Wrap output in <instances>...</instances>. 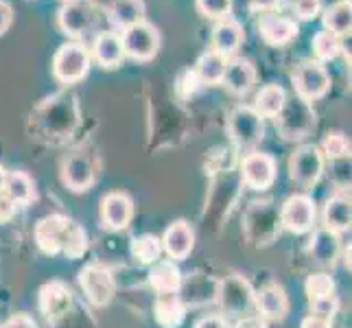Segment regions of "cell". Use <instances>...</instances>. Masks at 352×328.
I'll list each match as a JSON object with an SVG mask.
<instances>
[{
  "label": "cell",
  "mask_w": 352,
  "mask_h": 328,
  "mask_svg": "<svg viewBox=\"0 0 352 328\" xmlns=\"http://www.w3.org/2000/svg\"><path fill=\"white\" fill-rule=\"evenodd\" d=\"M99 22V9L90 0H68L57 11V24L68 38H88Z\"/></svg>",
  "instance_id": "cell-1"
},
{
  "label": "cell",
  "mask_w": 352,
  "mask_h": 328,
  "mask_svg": "<svg viewBox=\"0 0 352 328\" xmlns=\"http://www.w3.org/2000/svg\"><path fill=\"white\" fill-rule=\"evenodd\" d=\"M276 125L287 140H302L307 138L315 127V112L309 101L300 99L296 94L294 99H287L280 114L276 116Z\"/></svg>",
  "instance_id": "cell-2"
},
{
  "label": "cell",
  "mask_w": 352,
  "mask_h": 328,
  "mask_svg": "<svg viewBox=\"0 0 352 328\" xmlns=\"http://www.w3.org/2000/svg\"><path fill=\"white\" fill-rule=\"evenodd\" d=\"M90 70V51L81 42H70L57 48L53 57V77L59 83H77Z\"/></svg>",
  "instance_id": "cell-3"
},
{
  "label": "cell",
  "mask_w": 352,
  "mask_h": 328,
  "mask_svg": "<svg viewBox=\"0 0 352 328\" xmlns=\"http://www.w3.org/2000/svg\"><path fill=\"white\" fill-rule=\"evenodd\" d=\"M123 51L136 62H149L160 51V33L149 22H136L123 31Z\"/></svg>",
  "instance_id": "cell-4"
},
{
  "label": "cell",
  "mask_w": 352,
  "mask_h": 328,
  "mask_svg": "<svg viewBox=\"0 0 352 328\" xmlns=\"http://www.w3.org/2000/svg\"><path fill=\"white\" fill-rule=\"evenodd\" d=\"M280 230V217H278L272 201H254L245 215V232L252 243L267 245L272 243Z\"/></svg>",
  "instance_id": "cell-5"
},
{
  "label": "cell",
  "mask_w": 352,
  "mask_h": 328,
  "mask_svg": "<svg viewBox=\"0 0 352 328\" xmlns=\"http://www.w3.org/2000/svg\"><path fill=\"white\" fill-rule=\"evenodd\" d=\"M228 131H230V138H232L239 147H254V144H258L263 140V133H265L263 116L254 107L239 105L230 112Z\"/></svg>",
  "instance_id": "cell-6"
},
{
  "label": "cell",
  "mask_w": 352,
  "mask_h": 328,
  "mask_svg": "<svg viewBox=\"0 0 352 328\" xmlns=\"http://www.w3.org/2000/svg\"><path fill=\"white\" fill-rule=\"evenodd\" d=\"M322 171H324V155L320 147H315V144H302L300 149L294 151V155H291V160H289L291 179L298 182V184L305 188L318 184Z\"/></svg>",
  "instance_id": "cell-7"
},
{
  "label": "cell",
  "mask_w": 352,
  "mask_h": 328,
  "mask_svg": "<svg viewBox=\"0 0 352 328\" xmlns=\"http://www.w3.org/2000/svg\"><path fill=\"white\" fill-rule=\"evenodd\" d=\"M42 125L53 136H66L77 125V105L75 99L68 96H55L40 109Z\"/></svg>",
  "instance_id": "cell-8"
},
{
  "label": "cell",
  "mask_w": 352,
  "mask_h": 328,
  "mask_svg": "<svg viewBox=\"0 0 352 328\" xmlns=\"http://www.w3.org/2000/svg\"><path fill=\"white\" fill-rule=\"evenodd\" d=\"M79 285L83 289V294L88 296V300L96 307L110 305V300L114 298V276L112 272L103 265H88L79 272Z\"/></svg>",
  "instance_id": "cell-9"
},
{
  "label": "cell",
  "mask_w": 352,
  "mask_h": 328,
  "mask_svg": "<svg viewBox=\"0 0 352 328\" xmlns=\"http://www.w3.org/2000/svg\"><path fill=\"white\" fill-rule=\"evenodd\" d=\"M331 88V77L326 68L320 62H305L300 64L294 72V90L300 99L315 101L329 92Z\"/></svg>",
  "instance_id": "cell-10"
},
{
  "label": "cell",
  "mask_w": 352,
  "mask_h": 328,
  "mask_svg": "<svg viewBox=\"0 0 352 328\" xmlns=\"http://www.w3.org/2000/svg\"><path fill=\"white\" fill-rule=\"evenodd\" d=\"M217 296H219L223 309L228 315H245L256 309V298L250 283L241 276H230L217 287Z\"/></svg>",
  "instance_id": "cell-11"
},
{
  "label": "cell",
  "mask_w": 352,
  "mask_h": 328,
  "mask_svg": "<svg viewBox=\"0 0 352 328\" xmlns=\"http://www.w3.org/2000/svg\"><path fill=\"white\" fill-rule=\"evenodd\" d=\"M241 179L254 190H265L276 179V160L270 153L252 151L241 162Z\"/></svg>",
  "instance_id": "cell-12"
},
{
  "label": "cell",
  "mask_w": 352,
  "mask_h": 328,
  "mask_svg": "<svg viewBox=\"0 0 352 328\" xmlns=\"http://www.w3.org/2000/svg\"><path fill=\"white\" fill-rule=\"evenodd\" d=\"M280 223L289 232L305 234L315 223V204L309 195H291L280 208Z\"/></svg>",
  "instance_id": "cell-13"
},
{
  "label": "cell",
  "mask_w": 352,
  "mask_h": 328,
  "mask_svg": "<svg viewBox=\"0 0 352 328\" xmlns=\"http://www.w3.org/2000/svg\"><path fill=\"white\" fill-rule=\"evenodd\" d=\"M70 305H72V296L64 283L53 281L40 289V309L48 322H59L64 315H68Z\"/></svg>",
  "instance_id": "cell-14"
},
{
  "label": "cell",
  "mask_w": 352,
  "mask_h": 328,
  "mask_svg": "<svg viewBox=\"0 0 352 328\" xmlns=\"http://www.w3.org/2000/svg\"><path fill=\"white\" fill-rule=\"evenodd\" d=\"M133 217V204L125 193H107L101 199V219L107 230H125Z\"/></svg>",
  "instance_id": "cell-15"
},
{
  "label": "cell",
  "mask_w": 352,
  "mask_h": 328,
  "mask_svg": "<svg viewBox=\"0 0 352 328\" xmlns=\"http://www.w3.org/2000/svg\"><path fill=\"white\" fill-rule=\"evenodd\" d=\"M70 219L64 215H51L44 217L42 221L35 226V241L44 254H59L62 252V241L66 234V228Z\"/></svg>",
  "instance_id": "cell-16"
},
{
  "label": "cell",
  "mask_w": 352,
  "mask_h": 328,
  "mask_svg": "<svg viewBox=\"0 0 352 328\" xmlns=\"http://www.w3.org/2000/svg\"><path fill=\"white\" fill-rule=\"evenodd\" d=\"M258 31L263 35V40L270 46H285L291 40H296L298 35V24L296 20L278 16V14H263L258 22Z\"/></svg>",
  "instance_id": "cell-17"
},
{
  "label": "cell",
  "mask_w": 352,
  "mask_h": 328,
  "mask_svg": "<svg viewBox=\"0 0 352 328\" xmlns=\"http://www.w3.org/2000/svg\"><path fill=\"white\" fill-rule=\"evenodd\" d=\"M62 177H64V184L70 190H75V193L88 190L94 182V164L86 153H75L64 162Z\"/></svg>",
  "instance_id": "cell-18"
},
{
  "label": "cell",
  "mask_w": 352,
  "mask_h": 328,
  "mask_svg": "<svg viewBox=\"0 0 352 328\" xmlns=\"http://www.w3.org/2000/svg\"><path fill=\"white\" fill-rule=\"evenodd\" d=\"M92 55L99 62L101 68H118L125 59L123 51V42H120V35L114 31H103L94 38L92 42Z\"/></svg>",
  "instance_id": "cell-19"
},
{
  "label": "cell",
  "mask_w": 352,
  "mask_h": 328,
  "mask_svg": "<svg viewBox=\"0 0 352 328\" xmlns=\"http://www.w3.org/2000/svg\"><path fill=\"white\" fill-rule=\"evenodd\" d=\"M160 241H162V250L173 261H182L188 256L192 245H195V234H192V230L186 221H175L173 226L166 228V232Z\"/></svg>",
  "instance_id": "cell-20"
},
{
  "label": "cell",
  "mask_w": 352,
  "mask_h": 328,
  "mask_svg": "<svg viewBox=\"0 0 352 328\" xmlns=\"http://www.w3.org/2000/svg\"><path fill=\"white\" fill-rule=\"evenodd\" d=\"M254 81H256V68L252 66L250 59H243V57H236L230 62L228 59V66H226V75H223V81L226 88L236 94V96H243L248 94L254 86Z\"/></svg>",
  "instance_id": "cell-21"
},
{
  "label": "cell",
  "mask_w": 352,
  "mask_h": 328,
  "mask_svg": "<svg viewBox=\"0 0 352 328\" xmlns=\"http://www.w3.org/2000/svg\"><path fill=\"white\" fill-rule=\"evenodd\" d=\"M243 40H245V35H243V27L236 20L226 18L217 22L212 31V48L217 53H221L223 57H232L239 51Z\"/></svg>",
  "instance_id": "cell-22"
},
{
  "label": "cell",
  "mask_w": 352,
  "mask_h": 328,
  "mask_svg": "<svg viewBox=\"0 0 352 328\" xmlns=\"http://www.w3.org/2000/svg\"><path fill=\"white\" fill-rule=\"evenodd\" d=\"M350 219H352V210H350V195L346 193H337L333 195L324 206V228L333 234L344 232V230L350 228Z\"/></svg>",
  "instance_id": "cell-23"
},
{
  "label": "cell",
  "mask_w": 352,
  "mask_h": 328,
  "mask_svg": "<svg viewBox=\"0 0 352 328\" xmlns=\"http://www.w3.org/2000/svg\"><path fill=\"white\" fill-rule=\"evenodd\" d=\"M256 307L261 309V315L265 320H285L289 311V298L283 287L278 285H267L261 296L256 298Z\"/></svg>",
  "instance_id": "cell-24"
},
{
  "label": "cell",
  "mask_w": 352,
  "mask_h": 328,
  "mask_svg": "<svg viewBox=\"0 0 352 328\" xmlns=\"http://www.w3.org/2000/svg\"><path fill=\"white\" fill-rule=\"evenodd\" d=\"M149 283L160 296L177 294L182 287V272L173 261H155L149 272Z\"/></svg>",
  "instance_id": "cell-25"
},
{
  "label": "cell",
  "mask_w": 352,
  "mask_h": 328,
  "mask_svg": "<svg viewBox=\"0 0 352 328\" xmlns=\"http://www.w3.org/2000/svg\"><path fill=\"white\" fill-rule=\"evenodd\" d=\"M155 322L162 328H177L182 322H184V302H182L175 294H166L160 296L155 302Z\"/></svg>",
  "instance_id": "cell-26"
},
{
  "label": "cell",
  "mask_w": 352,
  "mask_h": 328,
  "mask_svg": "<svg viewBox=\"0 0 352 328\" xmlns=\"http://www.w3.org/2000/svg\"><path fill=\"white\" fill-rule=\"evenodd\" d=\"M107 14H110V20L116 27L125 31L131 24L144 20V3L142 0H112L110 7H107Z\"/></svg>",
  "instance_id": "cell-27"
},
{
  "label": "cell",
  "mask_w": 352,
  "mask_h": 328,
  "mask_svg": "<svg viewBox=\"0 0 352 328\" xmlns=\"http://www.w3.org/2000/svg\"><path fill=\"white\" fill-rule=\"evenodd\" d=\"M226 66H228V57L221 53H217L214 48L206 51L195 64V75L199 77L201 83H221L226 75Z\"/></svg>",
  "instance_id": "cell-28"
},
{
  "label": "cell",
  "mask_w": 352,
  "mask_h": 328,
  "mask_svg": "<svg viewBox=\"0 0 352 328\" xmlns=\"http://www.w3.org/2000/svg\"><path fill=\"white\" fill-rule=\"evenodd\" d=\"M287 94L285 90L278 86V83H270V86L261 88V92L256 94V103H254V109L267 118H276L280 114V109L285 107Z\"/></svg>",
  "instance_id": "cell-29"
},
{
  "label": "cell",
  "mask_w": 352,
  "mask_h": 328,
  "mask_svg": "<svg viewBox=\"0 0 352 328\" xmlns=\"http://www.w3.org/2000/svg\"><path fill=\"white\" fill-rule=\"evenodd\" d=\"M324 24L326 29L333 31L335 35H348L352 27V5L350 0H339L324 11Z\"/></svg>",
  "instance_id": "cell-30"
},
{
  "label": "cell",
  "mask_w": 352,
  "mask_h": 328,
  "mask_svg": "<svg viewBox=\"0 0 352 328\" xmlns=\"http://www.w3.org/2000/svg\"><path fill=\"white\" fill-rule=\"evenodd\" d=\"M311 254L315 256V261L322 263V265H333L337 259V252H339V243H337V234L329 232V230H318L311 239V245H309Z\"/></svg>",
  "instance_id": "cell-31"
},
{
  "label": "cell",
  "mask_w": 352,
  "mask_h": 328,
  "mask_svg": "<svg viewBox=\"0 0 352 328\" xmlns=\"http://www.w3.org/2000/svg\"><path fill=\"white\" fill-rule=\"evenodd\" d=\"M5 195L14 201V204H29L35 195V188H33V179L22 173V171H14V173H7L5 177V188H3Z\"/></svg>",
  "instance_id": "cell-32"
},
{
  "label": "cell",
  "mask_w": 352,
  "mask_h": 328,
  "mask_svg": "<svg viewBox=\"0 0 352 328\" xmlns=\"http://www.w3.org/2000/svg\"><path fill=\"white\" fill-rule=\"evenodd\" d=\"M131 254H133V259L140 261L142 265H153L155 261H160L162 241L155 234H140L131 241Z\"/></svg>",
  "instance_id": "cell-33"
},
{
  "label": "cell",
  "mask_w": 352,
  "mask_h": 328,
  "mask_svg": "<svg viewBox=\"0 0 352 328\" xmlns=\"http://www.w3.org/2000/svg\"><path fill=\"white\" fill-rule=\"evenodd\" d=\"M88 250V237H86V230H83L79 223L70 221L68 228H66V234H64V241H62V252L66 254L68 259L77 261L81 259L83 254Z\"/></svg>",
  "instance_id": "cell-34"
},
{
  "label": "cell",
  "mask_w": 352,
  "mask_h": 328,
  "mask_svg": "<svg viewBox=\"0 0 352 328\" xmlns=\"http://www.w3.org/2000/svg\"><path fill=\"white\" fill-rule=\"evenodd\" d=\"M313 51L322 62H331V59H335L339 53H342V38L329 29L318 31L313 38Z\"/></svg>",
  "instance_id": "cell-35"
},
{
  "label": "cell",
  "mask_w": 352,
  "mask_h": 328,
  "mask_svg": "<svg viewBox=\"0 0 352 328\" xmlns=\"http://www.w3.org/2000/svg\"><path fill=\"white\" fill-rule=\"evenodd\" d=\"M305 291H307V298L313 305V302H320V300L335 296V281L329 274H313L307 278Z\"/></svg>",
  "instance_id": "cell-36"
},
{
  "label": "cell",
  "mask_w": 352,
  "mask_h": 328,
  "mask_svg": "<svg viewBox=\"0 0 352 328\" xmlns=\"http://www.w3.org/2000/svg\"><path fill=\"white\" fill-rule=\"evenodd\" d=\"M322 149L329 160H344V157L350 155V142L342 131H329L324 138Z\"/></svg>",
  "instance_id": "cell-37"
},
{
  "label": "cell",
  "mask_w": 352,
  "mask_h": 328,
  "mask_svg": "<svg viewBox=\"0 0 352 328\" xmlns=\"http://www.w3.org/2000/svg\"><path fill=\"white\" fill-rule=\"evenodd\" d=\"M197 9L204 18L226 20L232 11V0H197Z\"/></svg>",
  "instance_id": "cell-38"
},
{
  "label": "cell",
  "mask_w": 352,
  "mask_h": 328,
  "mask_svg": "<svg viewBox=\"0 0 352 328\" xmlns=\"http://www.w3.org/2000/svg\"><path fill=\"white\" fill-rule=\"evenodd\" d=\"M199 88H201V81L195 75V70H184V72H182V77L177 81V92H179V96L188 99V96H192Z\"/></svg>",
  "instance_id": "cell-39"
},
{
  "label": "cell",
  "mask_w": 352,
  "mask_h": 328,
  "mask_svg": "<svg viewBox=\"0 0 352 328\" xmlns=\"http://www.w3.org/2000/svg\"><path fill=\"white\" fill-rule=\"evenodd\" d=\"M322 9V0H296L294 11L300 20H313L320 14Z\"/></svg>",
  "instance_id": "cell-40"
},
{
  "label": "cell",
  "mask_w": 352,
  "mask_h": 328,
  "mask_svg": "<svg viewBox=\"0 0 352 328\" xmlns=\"http://www.w3.org/2000/svg\"><path fill=\"white\" fill-rule=\"evenodd\" d=\"M313 311L315 315H320V318H326L331 320V315L337 311V298H326V300H320V302H313Z\"/></svg>",
  "instance_id": "cell-41"
},
{
  "label": "cell",
  "mask_w": 352,
  "mask_h": 328,
  "mask_svg": "<svg viewBox=\"0 0 352 328\" xmlns=\"http://www.w3.org/2000/svg\"><path fill=\"white\" fill-rule=\"evenodd\" d=\"M11 22H14V9L7 0H0V38L9 31Z\"/></svg>",
  "instance_id": "cell-42"
},
{
  "label": "cell",
  "mask_w": 352,
  "mask_h": 328,
  "mask_svg": "<svg viewBox=\"0 0 352 328\" xmlns=\"http://www.w3.org/2000/svg\"><path fill=\"white\" fill-rule=\"evenodd\" d=\"M14 212H16V204L11 201L5 193H0V223L9 221V219L14 217Z\"/></svg>",
  "instance_id": "cell-43"
},
{
  "label": "cell",
  "mask_w": 352,
  "mask_h": 328,
  "mask_svg": "<svg viewBox=\"0 0 352 328\" xmlns=\"http://www.w3.org/2000/svg\"><path fill=\"white\" fill-rule=\"evenodd\" d=\"M300 328H333V326H331V320L320 318V315H309V318L302 320Z\"/></svg>",
  "instance_id": "cell-44"
},
{
  "label": "cell",
  "mask_w": 352,
  "mask_h": 328,
  "mask_svg": "<svg viewBox=\"0 0 352 328\" xmlns=\"http://www.w3.org/2000/svg\"><path fill=\"white\" fill-rule=\"evenodd\" d=\"M195 328H230V326L226 324L223 318H219V315H208V318L199 320Z\"/></svg>",
  "instance_id": "cell-45"
},
{
  "label": "cell",
  "mask_w": 352,
  "mask_h": 328,
  "mask_svg": "<svg viewBox=\"0 0 352 328\" xmlns=\"http://www.w3.org/2000/svg\"><path fill=\"white\" fill-rule=\"evenodd\" d=\"M252 3H254V9L265 11V14H272L278 7V0H252Z\"/></svg>",
  "instance_id": "cell-46"
},
{
  "label": "cell",
  "mask_w": 352,
  "mask_h": 328,
  "mask_svg": "<svg viewBox=\"0 0 352 328\" xmlns=\"http://www.w3.org/2000/svg\"><path fill=\"white\" fill-rule=\"evenodd\" d=\"M234 328H265V320H261V318H243L241 322H236Z\"/></svg>",
  "instance_id": "cell-47"
},
{
  "label": "cell",
  "mask_w": 352,
  "mask_h": 328,
  "mask_svg": "<svg viewBox=\"0 0 352 328\" xmlns=\"http://www.w3.org/2000/svg\"><path fill=\"white\" fill-rule=\"evenodd\" d=\"M294 5H296V0H278V7H283V9H287V7L294 9Z\"/></svg>",
  "instance_id": "cell-48"
},
{
  "label": "cell",
  "mask_w": 352,
  "mask_h": 328,
  "mask_svg": "<svg viewBox=\"0 0 352 328\" xmlns=\"http://www.w3.org/2000/svg\"><path fill=\"white\" fill-rule=\"evenodd\" d=\"M5 177H7V173H5V168L0 166V193H3V188H5Z\"/></svg>",
  "instance_id": "cell-49"
},
{
  "label": "cell",
  "mask_w": 352,
  "mask_h": 328,
  "mask_svg": "<svg viewBox=\"0 0 352 328\" xmlns=\"http://www.w3.org/2000/svg\"><path fill=\"white\" fill-rule=\"evenodd\" d=\"M344 256H346V267H348V270H350V245H348V250H346V254H344Z\"/></svg>",
  "instance_id": "cell-50"
},
{
  "label": "cell",
  "mask_w": 352,
  "mask_h": 328,
  "mask_svg": "<svg viewBox=\"0 0 352 328\" xmlns=\"http://www.w3.org/2000/svg\"><path fill=\"white\" fill-rule=\"evenodd\" d=\"M0 328H9V326H0Z\"/></svg>",
  "instance_id": "cell-51"
}]
</instances>
